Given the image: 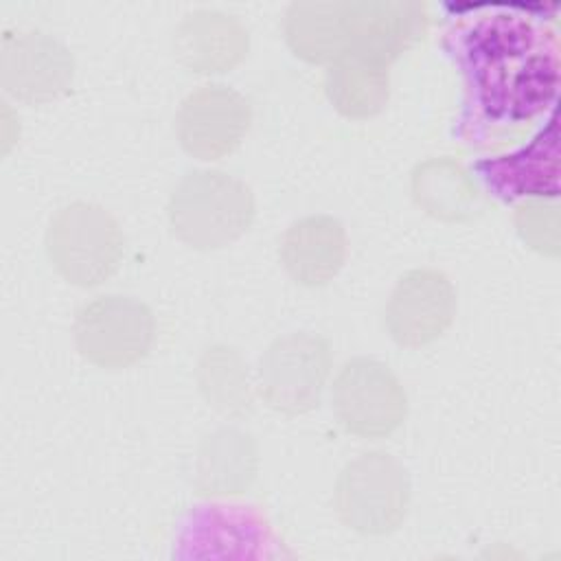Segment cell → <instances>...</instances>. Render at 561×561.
<instances>
[{"label":"cell","mask_w":561,"mask_h":561,"mask_svg":"<svg viewBox=\"0 0 561 561\" xmlns=\"http://www.w3.org/2000/svg\"><path fill=\"white\" fill-rule=\"evenodd\" d=\"M254 213L252 188L219 169L186 173L167 204L173 234L193 250H219L234 243L252 226Z\"/></svg>","instance_id":"6da1fadb"},{"label":"cell","mask_w":561,"mask_h":561,"mask_svg":"<svg viewBox=\"0 0 561 561\" xmlns=\"http://www.w3.org/2000/svg\"><path fill=\"white\" fill-rule=\"evenodd\" d=\"M44 243L55 272L81 289L99 287L114 276L125 252L118 221L92 202L61 206L50 217Z\"/></svg>","instance_id":"7a4b0ae2"},{"label":"cell","mask_w":561,"mask_h":561,"mask_svg":"<svg viewBox=\"0 0 561 561\" xmlns=\"http://www.w3.org/2000/svg\"><path fill=\"white\" fill-rule=\"evenodd\" d=\"M408 473L386 451L359 454L337 476V517L359 535H388L397 530L408 515Z\"/></svg>","instance_id":"3957f363"},{"label":"cell","mask_w":561,"mask_h":561,"mask_svg":"<svg viewBox=\"0 0 561 561\" xmlns=\"http://www.w3.org/2000/svg\"><path fill=\"white\" fill-rule=\"evenodd\" d=\"M79 355L105 370H121L138 364L156 337L151 309L131 296L110 294L85 302L72 324Z\"/></svg>","instance_id":"277c9868"},{"label":"cell","mask_w":561,"mask_h":561,"mask_svg":"<svg viewBox=\"0 0 561 561\" xmlns=\"http://www.w3.org/2000/svg\"><path fill=\"white\" fill-rule=\"evenodd\" d=\"M329 373V342L316 333H289L261 355L256 390L272 410L296 416L318 408Z\"/></svg>","instance_id":"5b68a950"},{"label":"cell","mask_w":561,"mask_h":561,"mask_svg":"<svg viewBox=\"0 0 561 561\" xmlns=\"http://www.w3.org/2000/svg\"><path fill=\"white\" fill-rule=\"evenodd\" d=\"M333 412L359 438L392 434L408 414V397L397 375L370 357L348 359L333 381Z\"/></svg>","instance_id":"8992f818"},{"label":"cell","mask_w":561,"mask_h":561,"mask_svg":"<svg viewBox=\"0 0 561 561\" xmlns=\"http://www.w3.org/2000/svg\"><path fill=\"white\" fill-rule=\"evenodd\" d=\"M252 125V107L237 90L208 83L193 90L175 114L180 147L204 162L232 153Z\"/></svg>","instance_id":"52a82bcc"},{"label":"cell","mask_w":561,"mask_h":561,"mask_svg":"<svg viewBox=\"0 0 561 561\" xmlns=\"http://www.w3.org/2000/svg\"><path fill=\"white\" fill-rule=\"evenodd\" d=\"M0 81L13 99L44 105L70 92L75 59L61 42L42 31L4 33Z\"/></svg>","instance_id":"ba28073f"},{"label":"cell","mask_w":561,"mask_h":561,"mask_svg":"<svg viewBox=\"0 0 561 561\" xmlns=\"http://www.w3.org/2000/svg\"><path fill=\"white\" fill-rule=\"evenodd\" d=\"M456 318V289L445 272L416 267L405 272L390 291L383 309L388 335L405 348L438 340Z\"/></svg>","instance_id":"9c48e42d"},{"label":"cell","mask_w":561,"mask_h":561,"mask_svg":"<svg viewBox=\"0 0 561 561\" xmlns=\"http://www.w3.org/2000/svg\"><path fill=\"white\" fill-rule=\"evenodd\" d=\"M425 4L410 0L346 2L348 55L390 66L408 50L425 26Z\"/></svg>","instance_id":"30bf717a"},{"label":"cell","mask_w":561,"mask_h":561,"mask_svg":"<svg viewBox=\"0 0 561 561\" xmlns=\"http://www.w3.org/2000/svg\"><path fill=\"white\" fill-rule=\"evenodd\" d=\"M245 26L221 11L199 9L188 13L175 28L173 50L178 61L197 75H221L248 55Z\"/></svg>","instance_id":"8fae6325"},{"label":"cell","mask_w":561,"mask_h":561,"mask_svg":"<svg viewBox=\"0 0 561 561\" xmlns=\"http://www.w3.org/2000/svg\"><path fill=\"white\" fill-rule=\"evenodd\" d=\"M287 276L302 287L331 283L346 259V230L331 215H309L294 221L278 248Z\"/></svg>","instance_id":"7c38bea8"},{"label":"cell","mask_w":561,"mask_h":561,"mask_svg":"<svg viewBox=\"0 0 561 561\" xmlns=\"http://www.w3.org/2000/svg\"><path fill=\"white\" fill-rule=\"evenodd\" d=\"M259 471V451L250 434L221 427L208 434L195 456V489L202 495H237L250 489Z\"/></svg>","instance_id":"4fadbf2b"},{"label":"cell","mask_w":561,"mask_h":561,"mask_svg":"<svg viewBox=\"0 0 561 561\" xmlns=\"http://www.w3.org/2000/svg\"><path fill=\"white\" fill-rule=\"evenodd\" d=\"M291 53L309 64H337L348 55L346 2H294L283 20Z\"/></svg>","instance_id":"5bb4252c"},{"label":"cell","mask_w":561,"mask_h":561,"mask_svg":"<svg viewBox=\"0 0 561 561\" xmlns=\"http://www.w3.org/2000/svg\"><path fill=\"white\" fill-rule=\"evenodd\" d=\"M195 379L199 394L215 412L239 419L254 410V381L248 362L234 346H208L197 362Z\"/></svg>","instance_id":"9a60e30c"},{"label":"cell","mask_w":561,"mask_h":561,"mask_svg":"<svg viewBox=\"0 0 561 561\" xmlns=\"http://www.w3.org/2000/svg\"><path fill=\"white\" fill-rule=\"evenodd\" d=\"M500 195H557V131L537 138L528 149L478 164Z\"/></svg>","instance_id":"2e32d148"},{"label":"cell","mask_w":561,"mask_h":561,"mask_svg":"<svg viewBox=\"0 0 561 561\" xmlns=\"http://www.w3.org/2000/svg\"><path fill=\"white\" fill-rule=\"evenodd\" d=\"M324 90L333 107L348 118H370L383 110L390 96L388 66L346 57L329 66Z\"/></svg>","instance_id":"e0dca14e"},{"label":"cell","mask_w":561,"mask_h":561,"mask_svg":"<svg viewBox=\"0 0 561 561\" xmlns=\"http://www.w3.org/2000/svg\"><path fill=\"white\" fill-rule=\"evenodd\" d=\"M412 195L425 213L451 221L473 217L480 204L473 182L447 158L425 160L414 169Z\"/></svg>","instance_id":"ac0fdd59"},{"label":"cell","mask_w":561,"mask_h":561,"mask_svg":"<svg viewBox=\"0 0 561 561\" xmlns=\"http://www.w3.org/2000/svg\"><path fill=\"white\" fill-rule=\"evenodd\" d=\"M557 55L533 53L511 83V110L515 116H533L543 110L557 90Z\"/></svg>","instance_id":"d6986e66"},{"label":"cell","mask_w":561,"mask_h":561,"mask_svg":"<svg viewBox=\"0 0 561 561\" xmlns=\"http://www.w3.org/2000/svg\"><path fill=\"white\" fill-rule=\"evenodd\" d=\"M515 224L530 248L546 254L559 252V217L554 206H546L543 202L522 204L515 213Z\"/></svg>","instance_id":"ffe728a7"}]
</instances>
